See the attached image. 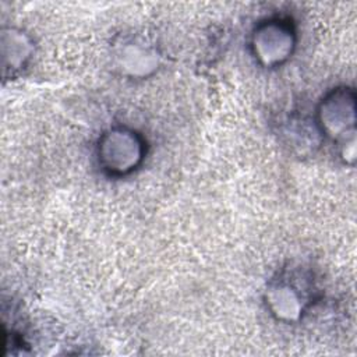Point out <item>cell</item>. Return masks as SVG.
Instances as JSON below:
<instances>
[{"mask_svg":"<svg viewBox=\"0 0 357 357\" xmlns=\"http://www.w3.org/2000/svg\"><path fill=\"white\" fill-rule=\"evenodd\" d=\"M251 46L255 57L262 66H279L293 52L294 31L287 21L268 20L257 26Z\"/></svg>","mask_w":357,"mask_h":357,"instance_id":"2","label":"cell"},{"mask_svg":"<svg viewBox=\"0 0 357 357\" xmlns=\"http://www.w3.org/2000/svg\"><path fill=\"white\" fill-rule=\"evenodd\" d=\"M322 132L333 141L354 137V93L347 88L335 89L329 93L318 110Z\"/></svg>","mask_w":357,"mask_h":357,"instance_id":"4","label":"cell"},{"mask_svg":"<svg viewBox=\"0 0 357 357\" xmlns=\"http://www.w3.org/2000/svg\"><path fill=\"white\" fill-rule=\"evenodd\" d=\"M297 278L296 272H290V275L283 272L268 286L266 304L278 319L287 322L298 319L308 303L310 286L305 279L298 283Z\"/></svg>","mask_w":357,"mask_h":357,"instance_id":"3","label":"cell"},{"mask_svg":"<svg viewBox=\"0 0 357 357\" xmlns=\"http://www.w3.org/2000/svg\"><path fill=\"white\" fill-rule=\"evenodd\" d=\"M144 141L139 134L126 127L107 130L98 144L99 165L112 176L132 172L144 158Z\"/></svg>","mask_w":357,"mask_h":357,"instance_id":"1","label":"cell"}]
</instances>
